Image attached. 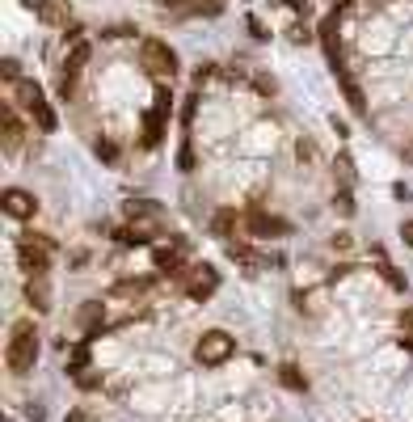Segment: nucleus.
I'll return each mask as SVG.
<instances>
[{
  "label": "nucleus",
  "instance_id": "1",
  "mask_svg": "<svg viewBox=\"0 0 413 422\" xmlns=\"http://www.w3.org/2000/svg\"><path fill=\"white\" fill-rule=\"evenodd\" d=\"M34 359H39V329H34V321H17L9 333V368L30 372Z\"/></svg>",
  "mask_w": 413,
  "mask_h": 422
},
{
  "label": "nucleus",
  "instance_id": "2",
  "mask_svg": "<svg viewBox=\"0 0 413 422\" xmlns=\"http://www.w3.org/2000/svg\"><path fill=\"white\" fill-rule=\"evenodd\" d=\"M51 236L46 233H26L17 241V266L26 271V275H46V266H51Z\"/></svg>",
  "mask_w": 413,
  "mask_h": 422
},
{
  "label": "nucleus",
  "instance_id": "3",
  "mask_svg": "<svg viewBox=\"0 0 413 422\" xmlns=\"http://www.w3.org/2000/svg\"><path fill=\"white\" fill-rule=\"evenodd\" d=\"M232 351H236V338L232 333H224V329H211V333H203L198 338V363H207V368H215V363H224Z\"/></svg>",
  "mask_w": 413,
  "mask_h": 422
},
{
  "label": "nucleus",
  "instance_id": "4",
  "mask_svg": "<svg viewBox=\"0 0 413 422\" xmlns=\"http://www.w3.org/2000/svg\"><path fill=\"white\" fill-rule=\"evenodd\" d=\"M139 55H143L148 72H156V76H173V72H178V55L169 51V43H160V39H143V43H139Z\"/></svg>",
  "mask_w": 413,
  "mask_h": 422
},
{
  "label": "nucleus",
  "instance_id": "5",
  "mask_svg": "<svg viewBox=\"0 0 413 422\" xmlns=\"http://www.w3.org/2000/svg\"><path fill=\"white\" fill-rule=\"evenodd\" d=\"M215 287H220V271H215V266L198 262V266L185 271V296H190V300H207Z\"/></svg>",
  "mask_w": 413,
  "mask_h": 422
},
{
  "label": "nucleus",
  "instance_id": "6",
  "mask_svg": "<svg viewBox=\"0 0 413 422\" xmlns=\"http://www.w3.org/2000/svg\"><path fill=\"white\" fill-rule=\"evenodd\" d=\"M245 224H249V233L253 236H287V220H278V216L262 211V207H249Z\"/></svg>",
  "mask_w": 413,
  "mask_h": 422
},
{
  "label": "nucleus",
  "instance_id": "7",
  "mask_svg": "<svg viewBox=\"0 0 413 422\" xmlns=\"http://www.w3.org/2000/svg\"><path fill=\"white\" fill-rule=\"evenodd\" d=\"M39 211V199L30 194V190H4V216H13V220H30Z\"/></svg>",
  "mask_w": 413,
  "mask_h": 422
},
{
  "label": "nucleus",
  "instance_id": "8",
  "mask_svg": "<svg viewBox=\"0 0 413 422\" xmlns=\"http://www.w3.org/2000/svg\"><path fill=\"white\" fill-rule=\"evenodd\" d=\"M85 64H89V43H85V47H72L68 64H63V76H59V94L63 97H72V85H76V76H81Z\"/></svg>",
  "mask_w": 413,
  "mask_h": 422
},
{
  "label": "nucleus",
  "instance_id": "9",
  "mask_svg": "<svg viewBox=\"0 0 413 422\" xmlns=\"http://www.w3.org/2000/svg\"><path fill=\"white\" fill-rule=\"evenodd\" d=\"M76 321H81V329H85V338L101 333V329H106V304L85 300V304H81V313H76Z\"/></svg>",
  "mask_w": 413,
  "mask_h": 422
},
{
  "label": "nucleus",
  "instance_id": "10",
  "mask_svg": "<svg viewBox=\"0 0 413 422\" xmlns=\"http://www.w3.org/2000/svg\"><path fill=\"white\" fill-rule=\"evenodd\" d=\"M39 17L51 26H72V4L68 0H43L39 4Z\"/></svg>",
  "mask_w": 413,
  "mask_h": 422
},
{
  "label": "nucleus",
  "instance_id": "11",
  "mask_svg": "<svg viewBox=\"0 0 413 422\" xmlns=\"http://www.w3.org/2000/svg\"><path fill=\"white\" fill-rule=\"evenodd\" d=\"M160 140H165V114L152 110V114L143 119V136H139V144H143V148H160Z\"/></svg>",
  "mask_w": 413,
  "mask_h": 422
},
{
  "label": "nucleus",
  "instance_id": "12",
  "mask_svg": "<svg viewBox=\"0 0 413 422\" xmlns=\"http://www.w3.org/2000/svg\"><path fill=\"white\" fill-rule=\"evenodd\" d=\"M26 300H30L39 313H46V308H51V287H46L43 275H30V279H26Z\"/></svg>",
  "mask_w": 413,
  "mask_h": 422
},
{
  "label": "nucleus",
  "instance_id": "13",
  "mask_svg": "<svg viewBox=\"0 0 413 422\" xmlns=\"http://www.w3.org/2000/svg\"><path fill=\"white\" fill-rule=\"evenodd\" d=\"M0 123H4V148L13 152V148L21 144V136H26V127L17 123V114H13V106H0Z\"/></svg>",
  "mask_w": 413,
  "mask_h": 422
},
{
  "label": "nucleus",
  "instance_id": "14",
  "mask_svg": "<svg viewBox=\"0 0 413 422\" xmlns=\"http://www.w3.org/2000/svg\"><path fill=\"white\" fill-rule=\"evenodd\" d=\"M17 101H21L26 110L43 106V101H46V97H43V85H39V81H30V76H21V81H17Z\"/></svg>",
  "mask_w": 413,
  "mask_h": 422
},
{
  "label": "nucleus",
  "instance_id": "15",
  "mask_svg": "<svg viewBox=\"0 0 413 422\" xmlns=\"http://www.w3.org/2000/svg\"><path fill=\"white\" fill-rule=\"evenodd\" d=\"M152 262H156V271H178L182 266V249L178 245H160V249H152Z\"/></svg>",
  "mask_w": 413,
  "mask_h": 422
},
{
  "label": "nucleus",
  "instance_id": "16",
  "mask_svg": "<svg viewBox=\"0 0 413 422\" xmlns=\"http://www.w3.org/2000/svg\"><path fill=\"white\" fill-rule=\"evenodd\" d=\"M337 81H342V94H346V101H350V110H355V114H363V110H367V101H363V89H359V85H355V81H350L346 72H337Z\"/></svg>",
  "mask_w": 413,
  "mask_h": 422
},
{
  "label": "nucleus",
  "instance_id": "17",
  "mask_svg": "<svg viewBox=\"0 0 413 422\" xmlns=\"http://www.w3.org/2000/svg\"><path fill=\"white\" fill-rule=\"evenodd\" d=\"M278 380H282V388H291V393H308V380L300 376V368H282Z\"/></svg>",
  "mask_w": 413,
  "mask_h": 422
},
{
  "label": "nucleus",
  "instance_id": "18",
  "mask_svg": "<svg viewBox=\"0 0 413 422\" xmlns=\"http://www.w3.org/2000/svg\"><path fill=\"white\" fill-rule=\"evenodd\" d=\"M30 114H34V123H39V131H46V136H51V131H55V123H59V119H55V110H51V106H34V110H30Z\"/></svg>",
  "mask_w": 413,
  "mask_h": 422
},
{
  "label": "nucleus",
  "instance_id": "19",
  "mask_svg": "<svg viewBox=\"0 0 413 422\" xmlns=\"http://www.w3.org/2000/svg\"><path fill=\"white\" fill-rule=\"evenodd\" d=\"M127 216H131V220H143V216L152 220V216H156V207H152V203H143V199H131V203H127Z\"/></svg>",
  "mask_w": 413,
  "mask_h": 422
},
{
  "label": "nucleus",
  "instance_id": "20",
  "mask_svg": "<svg viewBox=\"0 0 413 422\" xmlns=\"http://www.w3.org/2000/svg\"><path fill=\"white\" fill-rule=\"evenodd\" d=\"M333 169H337V182H342V190H346V186H350V178H355V169H350V156L342 152V156L333 161Z\"/></svg>",
  "mask_w": 413,
  "mask_h": 422
},
{
  "label": "nucleus",
  "instance_id": "21",
  "mask_svg": "<svg viewBox=\"0 0 413 422\" xmlns=\"http://www.w3.org/2000/svg\"><path fill=\"white\" fill-rule=\"evenodd\" d=\"M211 228H215V233H224V236H232V228H236V216H232V211H215Z\"/></svg>",
  "mask_w": 413,
  "mask_h": 422
},
{
  "label": "nucleus",
  "instance_id": "22",
  "mask_svg": "<svg viewBox=\"0 0 413 422\" xmlns=\"http://www.w3.org/2000/svg\"><path fill=\"white\" fill-rule=\"evenodd\" d=\"M72 384H76V388H97V384H101V372H85V368H81V372H72Z\"/></svg>",
  "mask_w": 413,
  "mask_h": 422
},
{
  "label": "nucleus",
  "instance_id": "23",
  "mask_svg": "<svg viewBox=\"0 0 413 422\" xmlns=\"http://www.w3.org/2000/svg\"><path fill=\"white\" fill-rule=\"evenodd\" d=\"M156 110H160V114H169V110H173V94H169V85H160V89H156Z\"/></svg>",
  "mask_w": 413,
  "mask_h": 422
},
{
  "label": "nucleus",
  "instance_id": "24",
  "mask_svg": "<svg viewBox=\"0 0 413 422\" xmlns=\"http://www.w3.org/2000/svg\"><path fill=\"white\" fill-rule=\"evenodd\" d=\"M379 271H384V279L392 283V287H397V291H405V275H401V271H397V266H388V262H384V266H379Z\"/></svg>",
  "mask_w": 413,
  "mask_h": 422
},
{
  "label": "nucleus",
  "instance_id": "25",
  "mask_svg": "<svg viewBox=\"0 0 413 422\" xmlns=\"http://www.w3.org/2000/svg\"><path fill=\"white\" fill-rule=\"evenodd\" d=\"M178 169H182V174L194 169V148H190V144H182V152H178Z\"/></svg>",
  "mask_w": 413,
  "mask_h": 422
},
{
  "label": "nucleus",
  "instance_id": "26",
  "mask_svg": "<svg viewBox=\"0 0 413 422\" xmlns=\"http://www.w3.org/2000/svg\"><path fill=\"white\" fill-rule=\"evenodd\" d=\"M245 26H249V34H253L258 43H266V39H270V34H266V26H262V21H258L253 13H249V21H245Z\"/></svg>",
  "mask_w": 413,
  "mask_h": 422
},
{
  "label": "nucleus",
  "instance_id": "27",
  "mask_svg": "<svg viewBox=\"0 0 413 422\" xmlns=\"http://www.w3.org/2000/svg\"><path fill=\"white\" fill-rule=\"evenodd\" d=\"M0 76H4V85L21 81V76H17V59H4V64H0Z\"/></svg>",
  "mask_w": 413,
  "mask_h": 422
},
{
  "label": "nucleus",
  "instance_id": "28",
  "mask_svg": "<svg viewBox=\"0 0 413 422\" xmlns=\"http://www.w3.org/2000/svg\"><path fill=\"white\" fill-rule=\"evenodd\" d=\"M93 148H97V156H101V161H114V156H118V148H114L110 140H97Z\"/></svg>",
  "mask_w": 413,
  "mask_h": 422
},
{
  "label": "nucleus",
  "instance_id": "29",
  "mask_svg": "<svg viewBox=\"0 0 413 422\" xmlns=\"http://www.w3.org/2000/svg\"><path fill=\"white\" fill-rule=\"evenodd\" d=\"M85 363H89V346H76V355H72V368H68V372H81Z\"/></svg>",
  "mask_w": 413,
  "mask_h": 422
},
{
  "label": "nucleus",
  "instance_id": "30",
  "mask_svg": "<svg viewBox=\"0 0 413 422\" xmlns=\"http://www.w3.org/2000/svg\"><path fill=\"white\" fill-rule=\"evenodd\" d=\"M333 207H337V211H342V216H350V211H355V203H350V194H346V190H342V194H337V199H333Z\"/></svg>",
  "mask_w": 413,
  "mask_h": 422
},
{
  "label": "nucleus",
  "instance_id": "31",
  "mask_svg": "<svg viewBox=\"0 0 413 422\" xmlns=\"http://www.w3.org/2000/svg\"><path fill=\"white\" fill-rule=\"evenodd\" d=\"M253 85H258V89H262L266 97L275 94V76H253Z\"/></svg>",
  "mask_w": 413,
  "mask_h": 422
},
{
  "label": "nucleus",
  "instance_id": "32",
  "mask_svg": "<svg viewBox=\"0 0 413 422\" xmlns=\"http://www.w3.org/2000/svg\"><path fill=\"white\" fill-rule=\"evenodd\" d=\"M194 101H198V97H185V106H182V127H190V119H194Z\"/></svg>",
  "mask_w": 413,
  "mask_h": 422
},
{
  "label": "nucleus",
  "instance_id": "33",
  "mask_svg": "<svg viewBox=\"0 0 413 422\" xmlns=\"http://www.w3.org/2000/svg\"><path fill=\"white\" fill-rule=\"evenodd\" d=\"M401 236H405V245L413 249V220H409V224H401Z\"/></svg>",
  "mask_w": 413,
  "mask_h": 422
},
{
  "label": "nucleus",
  "instance_id": "34",
  "mask_svg": "<svg viewBox=\"0 0 413 422\" xmlns=\"http://www.w3.org/2000/svg\"><path fill=\"white\" fill-rule=\"evenodd\" d=\"M282 4H291L295 13H308V0H282Z\"/></svg>",
  "mask_w": 413,
  "mask_h": 422
},
{
  "label": "nucleus",
  "instance_id": "35",
  "mask_svg": "<svg viewBox=\"0 0 413 422\" xmlns=\"http://www.w3.org/2000/svg\"><path fill=\"white\" fill-rule=\"evenodd\" d=\"M401 326H405V329L413 326V308H405V313H401Z\"/></svg>",
  "mask_w": 413,
  "mask_h": 422
},
{
  "label": "nucleus",
  "instance_id": "36",
  "mask_svg": "<svg viewBox=\"0 0 413 422\" xmlns=\"http://www.w3.org/2000/svg\"><path fill=\"white\" fill-rule=\"evenodd\" d=\"M68 422H85V414H81V410H72V414H68Z\"/></svg>",
  "mask_w": 413,
  "mask_h": 422
},
{
  "label": "nucleus",
  "instance_id": "37",
  "mask_svg": "<svg viewBox=\"0 0 413 422\" xmlns=\"http://www.w3.org/2000/svg\"><path fill=\"white\" fill-rule=\"evenodd\" d=\"M160 4H182V0H160Z\"/></svg>",
  "mask_w": 413,
  "mask_h": 422
}]
</instances>
